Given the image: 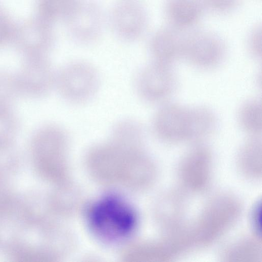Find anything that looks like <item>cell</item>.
<instances>
[{"label":"cell","instance_id":"obj_1","mask_svg":"<svg viewBox=\"0 0 262 262\" xmlns=\"http://www.w3.org/2000/svg\"><path fill=\"white\" fill-rule=\"evenodd\" d=\"M146 163L141 147L126 146L111 139L93 146L86 156L92 176L103 184L135 190L141 185Z\"/></svg>","mask_w":262,"mask_h":262},{"label":"cell","instance_id":"obj_2","mask_svg":"<svg viewBox=\"0 0 262 262\" xmlns=\"http://www.w3.org/2000/svg\"><path fill=\"white\" fill-rule=\"evenodd\" d=\"M88 224L100 239L109 242L128 237L136 228L137 216L124 200L114 196H105L90 208Z\"/></svg>","mask_w":262,"mask_h":262},{"label":"cell","instance_id":"obj_3","mask_svg":"<svg viewBox=\"0 0 262 262\" xmlns=\"http://www.w3.org/2000/svg\"><path fill=\"white\" fill-rule=\"evenodd\" d=\"M100 75L96 69L85 61H76L56 73L55 86L61 96L75 104L91 100L98 92Z\"/></svg>","mask_w":262,"mask_h":262},{"label":"cell","instance_id":"obj_4","mask_svg":"<svg viewBox=\"0 0 262 262\" xmlns=\"http://www.w3.org/2000/svg\"><path fill=\"white\" fill-rule=\"evenodd\" d=\"M178 84L171 66L153 61L137 74L135 86L138 95L146 102L161 103L174 93Z\"/></svg>","mask_w":262,"mask_h":262},{"label":"cell","instance_id":"obj_5","mask_svg":"<svg viewBox=\"0 0 262 262\" xmlns=\"http://www.w3.org/2000/svg\"><path fill=\"white\" fill-rule=\"evenodd\" d=\"M72 38L83 45L91 44L101 36L104 16L100 5L93 0H78L63 20Z\"/></svg>","mask_w":262,"mask_h":262},{"label":"cell","instance_id":"obj_6","mask_svg":"<svg viewBox=\"0 0 262 262\" xmlns=\"http://www.w3.org/2000/svg\"><path fill=\"white\" fill-rule=\"evenodd\" d=\"M16 76L21 96L41 98L55 86L56 73L47 56L24 57Z\"/></svg>","mask_w":262,"mask_h":262},{"label":"cell","instance_id":"obj_7","mask_svg":"<svg viewBox=\"0 0 262 262\" xmlns=\"http://www.w3.org/2000/svg\"><path fill=\"white\" fill-rule=\"evenodd\" d=\"M225 44L216 34L196 32L185 37L183 58L193 67L209 70L217 67L224 59Z\"/></svg>","mask_w":262,"mask_h":262},{"label":"cell","instance_id":"obj_8","mask_svg":"<svg viewBox=\"0 0 262 262\" xmlns=\"http://www.w3.org/2000/svg\"><path fill=\"white\" fill-rule=\"evenodd\" d=\"M54 40L53 24L36 16L16 26L13 42L26 57L47 56Z\"/></svg>","mask_w":262,"mask_h":262},{"label":"cell","instance_id":"obj_9","mask_svg":"<svg viewBox=\"0 0 262 262\" xmlns=\"http://www.w3.org/2000/svg\"><path fill=\"white\" fill-rule=\"evenodd\" d=\"M111 24L116 35L121 40L133 41L140 38L146 28V12L137 0H120L114 6Z\"/></svg>","mask_w":262,"mask_h":262},{"label":"cell","instance_id":"obj_10","mask_svg":"<svg viewBox=\"0 0 262 262\" xmlns=\"http://www.w3.org/2000/svg\"><path fill=\"white\" fill-rule=\"evenodd\" d=\"M31 141L36 155L50 161L68 174V138L62 128L54 124L43 125L34 132Z\"/></svg>","mask_w":262,"mask_h":262},{"label":"cell","instance_id":"obj_11","mask_svg":"<svg viewBox=\"0 0 262 262\" xmlns=\"http://www.w3.org/2000/svg\"><path fill=\"white\" fill-rule=\"evenodd\" d=\"M189 127V107L170 103L163 105L156 113L152 127L160 139L170 142L187 140Z\"/></svg>","mask_w":262,"mask_h":262},{"label":"cell","instance_id":"obj_12","mask_svg":"<svg viewBox=\"0 0 262 262\" xmlns=\"http://www.w3.org/2000/svg\"><path fill=\"white\" fill-rule=\"evenodd\" d=\"M185 37L172 28H164L152 37L149 49L153 61L171 66L183 58Z\"/></svg>","mask_w":262,"mask_h":262},{"label":"cell","instance_id":"obj_13","mask_svg":"<svg viewBox=\"0 0 262 262\" xmlns=\"http://www.w3.org/2000/svg\"><path fill=\"white\" fill-rule=\"evenodd\" d=\"M217 127L213 111L205 106L189 107V127L187 141H198L212 135Z\"/></svg>","mask_w":262,"mask_h":262},{"label":"cell","instance_id":"obj_14","mask_svg":"<svg viewBox=\"0 0 262 262\" xmlns=\"http://www.w3.org/2000/svg\"><path fill=\"white\" fill-rule=\"evenodd\" d=\"M202 9L201 0H168L166 12L168 19L174 26L185 28L196 22Z\"/></svg>","mask_w":262,"mask_h":262},{"label":"cell","instance_id":"obj_15","mask_svg":"<svg viewBox=\"0 0 262 262\" xmlns=\"http://www.w3.org/2000/svg\"><path fill=\"white\" fill-rule=\"evenodd\" d=\"M238 123L251 137H258L262 132V105L260 101L251 99L243 103L237 114Z\"/></svg>","mask_w":262,"mask_h":262},{"label":"cell","instance_id":"obj_16","mask_svg":"<svg viewBox=\"0 0 262 262\" xmlns=\"http://www.w3.org/2000/svg\"><path fill=\"white\" fill-rule=\"evenodd\" d=\"M144 135L143 128L138 122L125 119L114 125L110 139L124 145L141 147Z\"/></svg>","mask_w":262,"mask_h":262},{"label":"cell","instance_id":"obj_17","mask_svg":"<svg viewBox=\"0 0 262 262\" xmlns=\"http://www.w3.org/2000/svg\"><path fill=\"white\" fill-rule=\"evenodd\" d=\"M78 0H37L36 16L54 24L64 20Z\"/></svg>","mask_w":262,"mask_h":262},{"label":"cell","instance_id":"obj_18","mask_svg":"<svg viewBox=\"0 0 262 262\" xmlns=\"http://www.w3.org/2000/svg\"><path fill=\"white\" fill-rule=\"evenodd\" d=\"M21 96L16 73L0 70V104L11 106Z\"/></svg>","mask_w":262,"mask_h":262},{"label":"cell","instance_id":"obj_19","mask_svg":"<svg viewBox=\"0 0 262 262\" xmlns=\"http://www.w3.org/2000/svg\"><path fill=\"white\" fill-rule=\"evenodd\" d=\"M19 129V121L11 106L0 104V142L12 141Z\"/></svg>","mask_w":262,"mask_h":262},{"label":"cell","instance_id":"obj_20","mask_svg":"<svg viewBox=\"0 0 262 262\" xmlns=\"http://www.w3.org/2000/svg\"><path fill=\"white\" fill-rule=\"evenodd\" d=\"M16 26L0 6V48L13 42Z\"/></svg>","mask_w":262,"mask_h":262},{"label":"cell","instance_id":"obj_21","mask_svg":"<svg viewBox=\"0 0 262 262\" xmlns=\"http://www.w3.org/2000/svg\"><path fill=\"white\" fill-rule=\"evenodd\" d=\"M248 49L250 54L259 58L261 57V28L256 26L251 32L248 40Z\"/></svg>","mask_w":262,"mask_h":262},{"label":"cell","instance_id":"obj_22","mask_svg":"<svg viewBox=\"0 0 262 262\" xmlns=\"http://www.w3.org/2000/svg\"><path fill=\"white\" fill-rule=\"evenodd\" d=\"M209 7L215 11L224 12L232 9L238 0H203Z\"/></svg>","mask_w":262,"mask_h":262},{"label":"cell","instance_id":"obj_23","mask_svg":"<svg viewBox=\"0 0 262 262\" xmlns=\"http://www.w3.org/2000/svg\"><path fill=\"white\" fill-rule=\"evenodd\" d=\"M260 204H257L255 207L253 215H252V222L254 226V228L256 231L257 233L260 234L261 231V225H260Z\"/></svg>","mask_w":262,"mask_h":262}]
</instances>
